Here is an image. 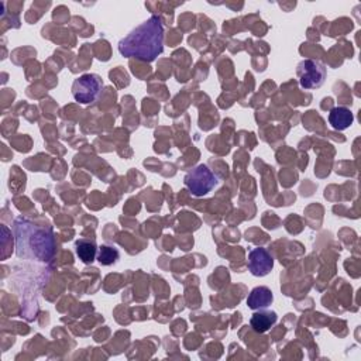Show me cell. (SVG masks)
I'll use <instances>...</instances> for the list:
<instances>
[{"instance_id":"cell-1","label":"cell","mask_w":361,"mask_h":361,"mask_svg":"<svg viewBox=\"0 0 361 361\" xmlns=\"http://www.w3.org/2000/svg\"><path fill=\"white\" fill-rule=\"evenodd\" d=\"M164 51V25L161 18L151 16L118 43V53L126 58L153 62Z\"/></svg>"},{"instance_id":"cell-2","label":"cell","mask_w":361,"mask_h":361,"mask_svg":"<svg viewBox=\"0 0 361 361\" xmlns=\"http://www.w3.org/2000/svg\"><path fill=\"white\" fill-rule=\"evenodd\" d=\"M18 254L33 257L40 261H50L55 252V240L51 229L40 227L27 220L18 219L15 223Z\"/></svg>"},{"instance_id":"cell-3","label":"cell","mask_w":361,"mask_h":361,"mask_svg":"<svg viewBox=\"0 0 361 361\" xmlns=\"http://www.w3.org/2000/svg\"><path fill=\"white\" fill-rule=\"evenodd\" d=\"M184 182L192 195L205 196L217 185L219 181L207 165L200 164L186 174Z\"/></svg>"},{"instance_id":"cell-4","label":"cell","mask_w":361,"mask_h":361,"mask_svg":"<svg viewBox=\"0 0 361 361\" xmlns=\"http://www.w3.org/2000/svg\"><path fill=\"white\" fill-rule=\"evenodd\" d=\"M103 88V82L96 74H85L74 81L72 83V96L76 102L88 104L95 102Z\"/></svg>"},{"instance_id":"cell-5","label":"cell","mask_w":361,"mask_h":361,"mask_svg":"<svg viewBox=\"0 0 361 361\" xmlns=\"http://www.w3.org/2000/svg\"><path fill=\"white\" fill-rule=\"evenodd\" d=\"M297 75L299 78V83L302 88L318 89L325 83L326 68L315 60H304L298 65Z\"/></svg>"},{"instance_id":"cell-6","label":"cell","mask_w":361,"mask_h":361,"mask_svg":"<svg viewBox=\"0 0 361 361\" xmlns=\"http://www.w3.org/2000/svg\"><path fill=\"white\" fill-rule=\"evenodd\" d=\"M274 268V259L271 253L263 247L253 249L249 253V270L254 277H266Z\"/></svg>"},{"instance_id":"cell-7","label":"cell","mask_w":361,"mask_h":361,"mask_svg":"<svg viewBox=\"0 0 361 361\" xmlns=\"http://www.w3.org/2000/svg\"><path fill=\"white\" fill-rule=\"evenodd\" d=\"M273 301H274V295L270 288L257 287L250 292L247 298V305L253 311H260V309L268 308L273 304Z\"/></svg>"},{"instance_id":"cell-8","label":"cell","mask_w":361,"mask_h":361,"mask_svg":"<svg viewBox=\"0 0 361 361\" xmlns=\"http://www.w3.org/2000/svg\"><path fill=\"white\" fill-rule=\"evenodd\" d=\"M354 122V114L347 107H334L329 113V123L334 130H346Z\"/></svg>"},{"instance_id":"cell-9","label":"cell","mask_w":361,"mask_h":361,"mask_svg":"<svg viewBox=\"0 0 361 361\" xmlns=\"http://www.w3.org/2000/svg\"><path fill=\"white\" fill-rule=\"evenodd\" d=\"M278 316L275 312L271 311H263L260 309V312H256L252 319H250V325L253 327L254 332L257 333H266L268 332L277 322Z\"/></svg>"},{"instance_id":"cell-10","label":"cell","mask_w":361,"mask_h":361,"mask_svg":"<svg viewBox=\"0 0 361 361\" xmlns=\"http://www.w3.org/2000/svg\"><path fill=\"white\" fill-rule=\"evenodd\" d=\"M75 250L79 260L85 264H92L96 260L97 247L95 242H90V240H79L75 245Z\"/></svg>"},{"instance_id":"cell-11","label":"cell","mask_w":361,"mask_h":361,"mask_svg":"<svg viewBox=\"0 0 361 361\" xmlns=\"http://www.w3.org/2000/svg\"><path fill=\"white\" fill-rule=\"evenodd\" d=\"M96 260L102 266H111L118 260V252L116 247H111V246H100L97 249Z\"/></svg>"}]
</instances>
